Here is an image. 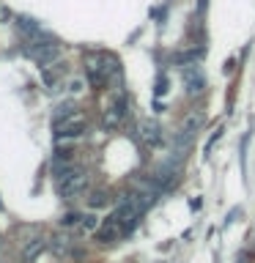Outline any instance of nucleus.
I'll list each match as a JSON object with an SVG mask.
<instances>
[{"label": "nucleus", "mask_w": 255, "mask_h": 263, "mask_svg": "<svg viewBox=\"0 0 255 263\" xmlns=\"http://www.w3.org/2000/svg\"><path fill=\"white\" fill-rule=\"evenodd\" d=\"M85 126H88V121H85V115H82L77 107L63 104V107H58L55 115H52V129H55V137L58 140L80 137L82 132H85Z\"/></svg>", "instance_id": "nucleus-1"}, {"label": "nucleus", "mask_w": 255, "mask_h": 263, "mask_svg": "<svg viewBox=\"0 0 255 263\" xmlns=\"http://www.w3.org/2000/svg\"><path fill=\"white\" fill-rule=\"evenodd\" d=\"M140 137H143L148 145H159V143H162V132H159V126H156V123H145L143 132H140Z\"/></svg>", "instance_id": "nucleus-5"}, {"label": "nucleus", "mask_w": 255, "mask_h": 263, "mask_svg": "<svg viewBox=\"0 0 255 263\" xmlns=\"http://www.w3.org/2000/svg\"><path fill=\"white\" fill-rule=\"evenodd\" d=\"M85 71H88V82L94 88H104L115 74H118V61L110 52H90L85 58Z\"/></svg>", "instance_id": "nucleus-2"}, {"label": "nucleus", "mask_w": 255, "mask_h": 263, "mask_svg": "<svg viewBox=\"0 0 255 263\" xmlns=\"http://www.w3.org/2000/svg\"><path fill=\"white\" fill-rule=\"evenodd\" d=\"M55 184H58V192L61 197L66 200H71V197H77L82 189L88 186V176L82 170H74V167H58V176H55Z\"/></svg>", "instance_id": "nucleus-3"}, {"label": "nucleus", "mask_w": 255, "mask_h": 263, "mask_svg": "<svg viewBox=\"0 0 255 263\" xmlns=\"http://www.w3.org/2000/svg\"><path fill=\"white\" fill-rule=\"evenodd\" d=\"M28 55L33 58V61H39V63H49L58 55V44H55V41H49V39H44V36H39L36 41H30Z\"/></svg>", "instance_id": "nucleus-4"}, {"label": "nucleus", "mask_w": 255, "mask_h": 263, "mask_svg": "<svg viewBox=\"0 0 255 263\" xmlns=\"http://www.w3.org/2000/svg\"><path fill=\"white\" fill-rule=\"evenodd\" d=\"M104 203H107L104 192H94V197H90V205H94V209H99V205H104Z\"/></svg>", "instance_id": "nucleus-6"}]
</instances>
